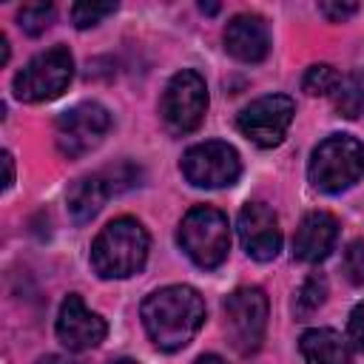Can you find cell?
Masks as SVG:
<instances>
[{
    "instance_id": "obj_18",
    "label": "cell",
    "mask_w": 364,
    "mask_h": 364,
    "mask_svg": "<svg viewBox=\"0 0 364 364\" xmlns=\"http://www.w3.org/2000/svg\"><path fill=\"white\" fill-rule=\"evenodd\" d=\"M324 299H327V279L313 273V276L304 279V284L296 293V313L299 316H310L313 310H318L324 304Z\"/></svg>"
},
{
    "instance_id": "obj_8",
    "label": "cell",
    "mask_w": 364,
    "mask_h": 364,
    "mask_svg": "<svg viewBox=\"0 0 364 364\" xmlns=\"http://www.w3.org/2000/svg\"><path fill=\"white\" fill-rule=\"evenodd\" d=\"M293 114H296V105L290 97L267 94V97H259L239 111L236 128L250 142H256L259 148H276L284 139V134L293 122Z\"/></svg>"
},
{
    "instance_id": "obj_17",
    "label": "cell",
    "mask_w": 364,
    "mask_h": 364,
    "mask_svg": "<svg viewBox=\"0 0 364 364\" xmlns=\"http://www.w3.org/2000/svg\"><path fill=\"white\" fill-rule=\"evenodd\" d=\"M336 111L347 119H355L364 114V77L350 74L336 88Z\"/></svg>"
},
{
    "instance_id": "obj_27",
    "label": "cell",
    "mask_w": 364,
    "mask_h": 364,
    "mask_svg": "<svg viewBox=\"0 0 364 364\" xmlns=\"http://www.w3.org/2000/svg\"><path fill=\"white\" fill-rule=\"evenodd\" d=\"M0 63H9V40H6V34H0Z\"/></svg>"
},
{
    "instance_id": "obj_12",
    "label": "cell",
    "mask_w": 364,
    "mask_h": 364,
    "mask_svg": "<svg viewBox=\"0 0 364 364\" xmlns=\"http://www.w3.org/2000/svg\"><path fill=\"white\" fill-rule=\"evenodd\" d=\"M108 327L105 321L91 313L85 307V301L71 293L63 304H60V316H57V338L68 347V350H91L105 338Z\"/></svg>"
},
{
    "instance_id": "obj_15",
    "label": "cell",
    "mask_w": 364,
    "mask_h": 364,
    "mask_svg": "<svg viewBox=\"0 0 364 364\" xmlns=\"http://www.w3.org/2000/svg\"><path fill=\"white\" fill-rule=\"evenodd\" d=\"M108 196H111V191H108V185H105V179L100 173L97 176H80L68 188V196H65L68 216L77 225H85V222H91L102 210V205H105Z\"/></svg>"
},
{
    "instance_id": "obj_23",
    "label": "cell",
    "mask_w": 364,
    "mask_h": 364,
    "mask_svg": "<svg viewBox=\"0 0 364 364\" xmlns=\"http://www.w3.org/2000/svg\"><path fill=\"white\" fill-rule=\"evenodd\" d=\"M318 11L330 20V23H341V20H347V17H353L355 11H358V3H333V0H327V3H318Z\"/></svg>"
},
{
    "instance_id": "obj_29",
    "label": "cell",
    "mask_w": 364,
    "mask_h": 364,
    "mask_svg": "<svg viewBox=\"0 0 364 364\" xmlns=\"http://www.w3.org/2000/svg\"><path fill=\"white\" fill-rule=\"evenodd\" d=\"M111 364H136V361H131V358H117V361H111Z\"/></svg>"
},
{
    "instance_id": "obj_9",
    "label": "cell",
    "mask_w": 364,
    "mask_h": 364,
    "mask_svg": "<svg viewBox=\"0 0 364 364\" xmlns=\"http://www.w3.org/2000/svg\"><path fill=\"white\" fill-rule=\"evenodd\" d=\"M111 128V114L100 102H80L57 119V148L63 156L77 159L97 148Z\"/></svg>"
},
{
    "instance_id": "obj_19",
    "label": "cell",
    "mask_w": 364,
    "mask_h": 364,
    "mask_svg": "<svg viewBox=\"0 0 364 364\" xmlns=\"http://www.w3.org/2000/svg\"><path fill=\"white\" fill-rule=\"evenodd\" d=\"M338 82H341V74L333 65L321 63V65H310L307 68V74L301 80V88L307 94H313V97H324V94H336Z\"/></svg>"
},
{
    "instance_id": "obj_13",
    "label": "cell",
    "mask_w": 364,
    "mask_h": 364,
    "mask_svg": "<svg viewBox=\"0 0 364 364\" xmlns=\"http://www.w3.org/2000/svg\"><path fill=\"white\" fill-rule=\"evenodd\" d=\"M225 48L239 63H262L270 51V31L259 14H236L225 28Z\"/></svg>"
},
{
    "instance_id": "obj_7",
    "label": "cell",
    "mask_w": 364,
    "mask_h": 364,
    "mask_svg": "<svg viewBox=\"0 0 364 364\" xmlns=\"http://www.w3.org/2000/svg\"><path fill=\"white\" fill-rule=\"evenodd\" d=\"M162 119L173 134H191L199 128L208 111V85L193 68H182L171 77L162 94Z\"/></svg>"
},
{
    "instance_id": "obj_22",
    "label": "cell",
    "mask_w": 364,
    "mask_h": 364,
    "mask_svg": "<svg viewBox=\"0 0 364 364\" xmlns=\"http://www.w3.org/2000/svg\"><path fill=\"white\" fill-rule=\"evenodd\" d=\"M344 273L353 284H364V239H355L344 250Z\"/></svg>"
},
{
    "instance_id": "obj_6",
    "label": "cell",
    "mask_w": 364,
    "mask_h": 364,
    "mask_svg": "<svg viewBox=\"0 0 364 364\" xmlns=\"http://www.w3.org/2000/svg\"><path fill=\"white\" fill-rule=\"evenodd\" d=\"M225 327L236 353L250 355L267 330V296L259 287H239L225 299Z\"/></svg>"
},
{
    "instance_id": "obj_14",
    "label": "cell",
    "mask_w": 364,
    "mask_h": 364,
    "mask_svg": "<svg viewBox=\"0 0 364 364\" xmlns=\"http://www.w3.org/2000/svg\"><path fill=\"white\" fill-rule=\"evenodd\" d=\"M336 236H338V222L324 210H313L296 228L293 253H296V259L310 262V264L321 262V259L330 256V250L336 245Z\"/></svg>"
},
{
    "instance_id": "obj_3",
    "label": "cell",
    "mask_w": 364,
    "mask_h": 364,
    "mask_svg": "<svg viewBox=\"0 0 364 364\" xmlns=\"http://www.w3.org/2000/svg\"><path fill=\"white\" fill-rule=\"evenodd\" d=\"M310 182L324 193H341L364 176V142L350 134H333L316 145L310 165Z\"/></svg>"
},
{
    "instance_id": "obj_21",
    "label": "cell",
    "mask_w": 364,
    "mask_h": 364,
    "mask_svg": "<svg viewBox=\"0 0 364 364\" xmlns=\"http://www.w3.org/2000/svg\"><path fill=\"white\" fill-rule=\"evenodd\" d=\"M114 11H117V3H74L71 6V20H74L77 28H91Z\"/></svg>"
},
{
    "instance_id": "obj_1",
    "label": "cell",
    "mask_w": 364,
    "mask_h": 364,
    "mask_svg": "<svg viewBox=\"0 0 364 364\" xmlns=\"http://www.w3.org/2000/svg\"><path fill=\"white\" fill-rule=\"evenodd\" d=\"M205 321V301L188 284H168L154 290L142 301V324L148 338L165 350L176 353L191 344Z\"/></svg>"
},
{
    "instance_id": "obj_2",
    "label": "cell",
    "mask_w": 364,
    "mask_h": 364,
    "mask_svg": "<svg viewBox=\"0 0 364 364\" xmlns=\"http://www.w3.org/2000/svg\"><path fill=\"white\" fill-rule=\"evenodd\" d=\"M148 233L131 219L119 216L108 222L91 245V264L102 279H128L142 270L148 259Z\"/></svg>"
},
{
    "instance_id": "obj_24",
    "label": "cell",
    "mask_w": 364,
    "mask_h": 364,
    "mask_svg": "<svg viewBox=\"0 0 364 364\" xmlns=\"http://www.w3.org/2000/svg\"><path fill=\"white\" fill-rule=\"evenodd\" d=\"M347 330H350V341L355 344V350H358V353H364V301L353 307Z\"/></svg>"
},
{
    "instance_id": "obj_26",
    "label": "cell",
    "mask_w": 364,
    "mask_h": 364,
    "mask_svg": "<svg viewBox=\"0 0 364 364\" xmlns=\"http://www.w3.org/2000/svg\"><path fill=\"white\" fill-rule=\"evenodd\" d=\"M37 364H77V361H71V358H65V355H43Z\"/></svg>"
},
{
    "instance_id": "obj_4",
    "label": "cell",
    "mask_w": 364,
    "mask_h": 364,
    "mask_svg": "<svg viewBox=\"0 0 364 364\" xmlns=\"http://www.w3.org/2000/svg\"><path fill=\"white\" fill-rule=\"evenodd\" d=\"M179 245L193 264L205 270L219 267L230 250V228L225 213L208 205L191 208L179 225Z\"/></svg>"
},
{
    "instance_id": "obj_25",
    "label": "cell",
    "mask_w": 364,
    "mask_h": 364,
    "mask_svg": "<svg viewBox=\"0 0 364 364\" xmlns=\"http://www.w3.org/2000/svg\"><path fill=\"white\" fill-rule=\"evenodd\" d=\"M3 165H6V182H3V188L9 191L11 182H14V162H11V154H9V151L3 154Z\"/></svg>"
},
{
    "instance_id": "obj_10",
    "label": "cell",
    "mask_w": 364,
    "mask_h": 364,
    "mask_svg": "<svg viewBox=\"0 0 364 364\" xmlns=\"http://www.w3.org/2000/svg\"><path fill=\"white\" fill-rule=\"evenodd\" d=\"M182 173L196 188H228L239 179L242 162L233 145L228 142H202L185 151Z\"/></svg>"
},
{
    "instance_id": "obj_5",
    "label": "cell",
    "mask_w": 364,
    "mask_h": 364,
    "mask_svg": "<svg viewBox=\"0 0 364 364\" xmlns=\"http://www.w3.org/2000/svg\"><path fill=\"white\" fill-rule=\"evenodd\" d=\"M74 77V57L68 48L54 46L26 63L14 77V97L23 102H46L60 97Z\"/></svg>"
},
{
    "instance_id": "obj_11",
    "label": "cell",
    "mask_w": 364,
    "mask_h": 364,
    "mask_svg": "<svg viewBox=\"0 0 364 364\" xmlns=\"http://www.w3.org/2000/svg\"><path fill=\"white\" fill-rule=\"evenodd\" d=\"M242 247L247 250L250 259L256 262H270L276 259L279 247H282V230H279V219L276 213L262 205V202H247L239 210V222H236Z\"/></svg>"
},
{
    "instance_id": "obj_20",
    "label": "cell",
    "mask_w": 364,
    "mask_h": 364,
    "mask_svg": "<svg viewBox=\"0 0 364 364\" xmlns=\"http://www.w3.org/2000/svg\"><path fill=\"white\" fill-rule=\"evenodd\" d=\"M51 20H54V6H51V3H28V6H23L20 14H17L20 28H23L26 34H31V37L43 34V31L51 26Z\"/></svg>"
},
{
    "instance_id": "obj_28",
    "label": "cell",
    "mask_w": 364,
    "mask_h": 364,
    "mask_svg": "<svg viewBox=\"0 0 364 364\" xmlns=\"http://www.w3.org/2000/svg\"><path fill=\"white\" fill-rule=\"evenodd\" d=\"M196 364H225L219 355H213V353H208V355H199L196 358Z\"/></svg>"
},
{
    "instance_id": "obj_16",
    "label": "cell",
    "mask_w": 364,
    "mask_h": 364,
    "mask_svg": "<svg viewBox=\"0 0 364 364\" xmlns=\"http://www.w3.org/2000/svg\"><path fill=\"white\" fill-rule=\"evenodd\" d=\"M299 347H301L304 364H353L347 341L336 330H327V327L307 330Z\"/></svg>"
}]
</instances>
